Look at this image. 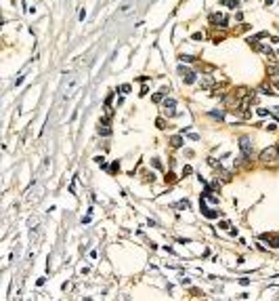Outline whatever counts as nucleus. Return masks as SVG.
<instances>
[{
	"label": "nucleus",
	"mask_w": 279,
	"mask_h": 301,
	"mask_svg": "<svg viewBox=\"0 0 279 301\" xmlns=\"http://www.w3.org/2000/svg\"><path fill=\"white\" fill-rule=\"evenodd\" d=\"M258 160L262 162V164H267V166H275V164H279V147H275V145L264 147L262 152H260Z\"/></svg>",
	"instance_id": "nucleus-1"
},
{
	"label": "nucleus",
	"mask_w": 279,
	"mask_h": 301,
	"mask_svg": "<svg viewBox=\"0 0 279 301\" xmlns=\"http://www.w3.org/2000/svg\"><path fill=\"white\" fill-rule=\"evenodd\" d=\"M237 143H239V149H241V156L250 162L252 158H254V143H252V139L248 135H241Z\"/></svg>",
	"instance_id": "nucleus-2"
},
{
	"label": "nucleus",
	"mask_w": 279,
	"mask_h": 301,
	"mask_svg": "<svg viewBox=\"0 0 279 301\" xmlns=\"http://www.w3.org/2000/svg\"><path fill=\"white\" fill-rule=\"evenodd\" d=\"M210 23L212 25H220V28H227V25H229V19H227V15H224V13H212L210 15Z\"/></svg>",
	"instance_id": "nucleus-3"
},
{
	"label": "nucleus",
	"mask_w": 279,
	"mask_h": 301,
	"mask_svg": "<svg viewBox=\"0 0 279 301\" xmlns=\"http://www.w3.org/2000/svg\"><path fill=\"white\" fill-rule=\"evenodd\" d=\"M239 103H241V99H239V97H237L235 93H231V95H227V97H224V105H227L229 110H233V112H237Z\"/></svg>",
	"instance_id": "nucleus-4"
},
{
	"label": "nucleus",
	"mask_w": 279,
	"mask_h": 301,
	"mask_svg": "<svg viewBox=\"0 0 279 301\" xmlns=\"http://www.w3.org/2000/svg\"><path fill=\"white\" fill-rule=\"evenodd\" d=\"M258 238H260V240H264L269 246H273V249H279V236L277 234H260Z\"/></svg>",
	"instance_id": "nucleus-5"
},
{
	"label": "nucleus",
	"mask_w": 279,
	"mask_h": 301,
	"mask_svg": "<svg viewBox=\"0 0 279 301\" xmlns=\"http://www.w3.org/2000/svg\"><path fill=\"white\" fill-rule=\"evenodd\" d=\"M162 103H164V114H166V116H174V112H176V110H174V108H176V101L172 99V97H166Z\"/></svg>",
	"instance_id": "nucleus-6"
},
{
	"label": "nucleus",
	"mask_w": 279,
	"mask_h": 301,
	"mask_svg": "<svg viewBox=\"0 0 279 301\" xmlns=\"http://www.w3.org/2000/svg\"><path fill=\"white\" fill-rule=\"evenodd\" d=\"M181 76H183V82L185 84H195V80H197V72H193L191 67H187Z\"/></svg>",
	"instance_id": "nucleus-7"
},
{
	"label": "nucleus",
	"mask_w": 279,
	"mask_h": 301,
	"mask_svg": "<svg viewBox=\"0 0 279 301\" xmlns=\"http://www.w3.org/2000/svg\"><path fill=\"white\" fill-rule=\"evenodd\" d=\"M200 211H202V213H204L206 217H208V219H216V217H218V213H216V211H212V209H208V206H206L204 196H202V200H200Z\"/></svg>",
	"instance_id": "nucleus-8"
},
{
	"label": "nucleus",
	"mask_w": 279,
	"mask_h": 301,
	"mask_svg": "<svg viewBox=\"0 0 279 301\" xmlns=\"http://www.w3.org/2000/svg\"><path fill=\"white\" fill-rule=\"evenodd\" d=\"M214 171H216V175L220 177V181H231V179H233V175H231L229 171H224L222 166H218V169H214Z\"/></svg>",
	"instance_id": "nucleus-9"
},
{
	"label": "nucleus",
	"mask_w": 279,
	"mask_h": 301,
	"mask_svg": "<svg viewBox=\"0 0 279 301\" xmlns=\"http://www.w3.org/2000/svg\"><path fill=\"white\" fill-rule=\"evenodd\" d=\"M208 116L212 120H216V122H222L224 120V112L222 110H212V112H208Z\"/></svg>",
	"instance_id": "nucleus-10"
},
{
	"label": "nucleus",
	"mask_w": 279,
	"mask_h": 301,
	"mask_svg": "<svg viewBox=\"0 0 279 301\" xmlns=\"http://www.w3.org/2000/svg\"><path fill=\"white\" fill-rule=\"evenodd\" d=\"M195 70H197V72L212 74V72H214V65H210V63H197V65H195Z\"/></svg>",
	"instance_id": "nucleus-11"
},
{
	"label": "nucleus",
	"mask_w": 279,
	"mask_h": 301,
	"mask_svg": "<svg viewBox=\"0 0 279 301\" xmlns=\"http://www.w3.org/2000/svg\"><path fill=\"white\" fill-rule=\"evenodd\" d=\"M258 91H260V93H264V95H273V86H271V84H267V82H262V84L258 86Z\"/></svg>",
	"instance_id": "nucleus-12"
},
{
	"label": "nucleus",
	"mask_w": 279,
	"mask_h": 301,
	"mask_svg": "<svg viewBox=\"0 0 279 301\" xmlns=\"http://www.w3.org/2000/svg\"><path fill=\"white\" fill-rule=\"evenodd\" d=\"M170 145L172 147H181L183 145V135H174L172 139H170Z\"/></svg>",
	"instance_id": "nucleus-13"
},
{
	"label": "nucleus",
	"mask_w": 279,
	"mask_h": 301,
	"mask_svg": "<svg viewBox=\"0 0 279 301\" xmlns=\"http://www.w3.org/2000/svg\"><path fill=\"white\" fill-rule=\"evenodd\" d=\"M220 4H227L231 8H239V0H220Z\"/></svg>",
	"instance_id": "nucleus-14"
},
{
	"label": "nucleus",
	"mask_w": 279,
	"mask_h": 301,
	"mask_svg": "<svg viewBox=\"0 0 279 301\" xmlns=\"http://www.w3.org/2000/svg\"><path fill=\"white\" fill-rule=\"evenodd\" d=\"M151 101H153V103H162V101H164V93H153V95H151Z\"/></svg>",
	"instance_id": "nucleus-15"
},
{
	"label": "nucleus",
	"mask_w": 279,
	"mask_h": 301,
	"mask_svg": "<svg viewBox=\"0 0 279 301\" xmlns=\"http://www.w3.org/2000/svg\"><path fill=\"white\" fill-rule=\"evenodd\" d=\"M174 209H189V200L185 198V200H178V202H174V204H172Z\"/></svg>",
	"instance_id": "nucleus-16"
},
{
	"label": "nucleus",
	"mask_w": 279,
	"mask_h": 301,
	"mask_svg": "<svg viewBox=\"0 0 279 301\" xmlns=\"http://www.w3.org/2000/svg\"><path fill=\"white\" fill-rule=\"evenodd\" d=\"M107 173H111V175L120 173V162H113V164H109V169H107Z\"/></svg>",
	"instance_id": "nucleus-17"
},
{
	"label": "nucleus",
	"mask_w": 279,
	"mask_h": 301,
	"mask_svg": "<svg viewBox=\"0 0 279 301\" xmlns=\"http://www.w3.org/2000/svg\"><path fill=\"white\" fill-rule=\"evenodd\" d=\"M99 135H101V137H109L111 135V129L109 127H103V129L99 127Z\"/></svg>",
	"instance_id": "nucleus-18"
},
{
	"label": "nucleus",
	"mask_w": 279,
	"mask_h": 301,
	"mask_svg": "<svg viewBox=\"0 0 279 301\" xmlns=\"http://www.w3.org/2000/svg\"><path fill=\"white\" fill-rule=\"evenodd\" d=\"M178 59L185 61V63H193V61H197V57H191V55H181Z\"/></svg>",
	"instance_id": "nucleus-19"
},
{
	"label": "nucleus",
	"mask_w": 279,
	"mask_h": 301,
	"mask_svg": "<svg viewBox=\"0 0 279 301\" xmlns=\"http://www.w3.org/2000/svg\"><path fill=\"white\" fill-rule=\"evenodd\" d=\"M256 114H258V116H271V110H267V108H258Z\"/></svg>",
	"instance_id": "nucleus-20"
},
{
	"label": "nucleus",
	"mask_w": 279,
	"mask_h": 301,
	"mask_svg": "<svg viewBox=\"0 0 279 301\" xmlns=\"http://www.w3.org/2000/svg\"><path fill=\"white\" fill-rule=\"evenodd\" d=\"M271 82L275 84V88L279 91V74H271Z\"/></svg>",
	"instance_id": "nucleus-21"
},
{
	"label": "nucleus",
	"mask_w": 279,
	"mask_h": 301,
	"mask_svg": "<svg viewBox=\"0 0 279 301\" xmlns=\"http://www.w3.org/2000/svg\"><path fill=\"white\" fill-rule=\"evenodd\" d=\"M208 164H210V166H214V169H218V166H222V164H220V162L216 160V158H208Z\"/></svg>",
	"instance_id": "nucleus-22"
},
{
	"label": "nucleus",
	"mask_w": 279,
	"mask_h": 301,
	"mask_svg": "<svg viewBox=\"0 0 279 301\" xmlns=\"http://www.w3.org/2000/svg\"><path fill=\"white\" fill-rule=\"evenodd\" d=\"M191 173H193V166H189V164H187L185 169H183V177H189Z\"/></svg>",
	"instance_id": "nucleus-23"
},
{
	"label": "nucleus",
	"mask_w": 279,
	"mask_h": 301,
	"mask_svg": "<svg viewBox=\"0 0 279 301\" xmlns=\"http://www.w3.org/2000/svg\"><path fill=\"white\" fill-rule=\"evenodd\" d=\"M271 116H275V120L279 122V105L277 108H271Z\"/></svg>",
	"instance_id": "nucleus-24"
},
{
	"label": "nucleus",
	"mask_w": 279,
	"mask_h": 301,
	"mask_svg": "<svg viewBox=\"0 0 279 301\" xmlns=\"http://www.w3.org/2000/svg\"><path fill=\"white\" fill-rule=\"evenodd\" d=\"M155 124H157V129H166V120H164V118H157Z\"/></svg>",
	"instance_id": "nucleus-25"
},
{
	"label": "nucleus",
	"mask_w": 279,
	"mask_h": 301,
	"mask_svg": "<svg viewBox=\"0 0 279 301\" xmlns=\"http://www.w3.org/2000/svg\"><path fill=\"white\" fill-rule=\"evenodd\" d=\"M174 181H176L174 173H168V175H166V183H174Z\"/></svg>",
	"instance_id": "nucleus-26"
},
{
	"label": "nucleus",
	"mask_w": 279,
	"mask_h": 301,
	"mask_svg": "<svg viewBox=\"0 0 279 301\" xmlns=\"http://www.w3.org/2000/svg\"><path fill=\"white\" fill-rule=\"evenodd\" d=\"M212 84H214V82H212V78H206L202 86H204V88H212Z\"/></svg>",
	"instance_id": "nucleus-27"
},
{
	"label": "nucleus",
	"mask_w": 279,
	"mask_h": 301,
	"mask_svg": "<svg viewBox=\"0 0 279 301\" xmlns=\"http://www.w3.org/2000/svg\"><path fill=\"white\" fill-rule=\"evenodd\" d=\"M189 139H193V141H200V135L197 133H193V131H189V135H187Z\"/></svg>",
	"instance_id": "nucleus-28"
},
{
	"label": "nucleus",
	"mask_w": 279,
	"mask_h": 301,
	"mask_svg": "<svg viewBox=\"0 0 279 301\" xmlns=\"http://www.w3.org/2000/svg\"><path fill=\"white\" fill-rule=\"evenodd\" d=\"M191 38H193V40H204V32H195Z\"/></svg>",
	"instance_id": "nucleus-29"
},
{
	"label": "nucleus",
	"mask_w": 279,
	"mask_h": 301,
	"mask_svg": "<svg viewBox=\"0 0 279 301\" xmlns=\"http://www.w3.org/2000/svg\"><path fill=\"white\" fill-rule=\"evenodd\" d=\"M130 84H122V88H120V91H122V95H126V93H130Z\"/></svg>",
	"instance_id": "nucleus-30"
},
{
	"label": "nucleus",
	"mask_w": 279,
	"mask_h": 301,
	"mask_svg": "<svg viewBox=\"0 0 279 301\" xmlns=\"http://www.w3.org/2000/svg\"><path fill=\"white\" fill-rule=\"evenodd\" d=\"M218 227H222V229H231V223H229V221H220Z\"/></svg>",
	"instance_id": "nucleus-31"
},
{
	"label": "nucleus",
	"mask_w": 279,
	"mask_h": 301,
	"mask_svg": "<svg viewBox=\"0 0 279 301\" xmlns=\"http://www.w3.org/2000/svg\"><path fill=\"white\" fill-rule=\"evenodd\" d=\"M151 164H153L155 169H162V164H160V160H157V158H153V160H151Z\"/></svg>",
	"instance_id": "nucleus-32"
},
{
	"label": "nucleus",
	"mask_w": 279,
	"mask_h": 301,
	"mask_svg": "<svg viewBox=\"0 0 279 301\" xmlns=\"http://www.w3.org/2000/svg\"><path fill=\"white\" fill-rule=\"evenodd\" d=\"M267 131H277V124H275V122H271V124H267Z\"/></svg>",
	"instance_id": "nucleus-33"
},
{
	"label": "nucleus",
	"mask_w": 279,
	"mask_h": 301,
	"mask_svg": "<svg viewBox=\"0 0 279 301\" xmlns=\"http://www.w3.org/2000/svg\"><path fill=\"white\" fill-rule=\"evenodd\" d=\"M147 93H149V86L145 84V86H143V88H141V97H143V95H147Z\"/></svg>",
	"instance_id": "nucleus-34"
},
{
	"label": "nucleus",
	"mask_w": 279,
	"mask_h": 301,
	"mask_svg": "<svg viewBox=\"0 0 279 301\" xmlns=\"http://www.w3.org/2000/svg\"><path fill=\"white\" fill-rule=\"evenodd\" d=\"M235 19H237V21H241V19H244V13H239V11H237V13H235Z\"/></svg>",
	"instance_id": "nucleus-35"
},
{
	"label": "nucleus",
	"mask_w": 279,
	"mask_h": 301,
	"mask_svg": "<svg viewBox=\"0 0 279 301\" xmlns=\"http://www.w3.org/2000/svg\"><path fill=\"white\" fill-rule=\"evenodd\" d=\"M273 2H275V0H264V4H267V6H271Z\"/></svg>",
	"instance_id": "nucleus-36"
},
{
	"label": "nucleus",
	"mask_w": 279,
	"mask_h": 301,
	"mask_svg": "<svg viewBox=\"0 0 279 301\" xmlns=\"http://www.w3.org/2000/svg\"><path fill=\"white\" fill-rule=\"evenodd\" d=\"M277 55H279V51H277Z\"/></svg>",
	"instance_id": "nucleus-37"
}]
</instances>
